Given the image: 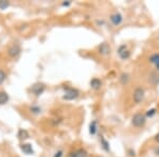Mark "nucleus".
<instances>
[{
    "label": "nucleus",
    "instance_id": "obj_24",
    "mask_svg": "<svg viewBox=\"0 0 159 157\" xmlns=\"http://www.w3.org/2000/svg\"><path fill=\"white\" fill-rule=\"evenodd\" d=\"M129 156H135L136 154H135V151H132V150H129Z\"/></svg>",
    "mask_w": 159,
    "mask_h": 157
},
{
    "label": "nucleus",
    "instance_id": "obj_10",
    "mask_svg": "<svg viewBox=\"0 0 159 157\" xmlns=\"http://www.w3.org/2000/svg\"><path fill=\"white\" fill-rule=\"evenodd\" d=\"M69 157H87V152L83 149H79V150L72 152Z\"/></svg>",
    "mask_w": 159,
    "mask_h": 157
},
{
    "label": "nucleus",
    "instance_id": "obj_4",
    "mask_svg": "<svg viewBox=\"0 0 159 157\" xmlns=\"http://www.w3.org/2000/svg\"><path fill=\"white\" fill-rule=\"evenodd\" d=\"M118 55L120 56L121 60H127L130 56V51L129 50L126 45H121L118 48Z\"/></svg>",
    "mask_w": 159,
    "mask_h": 157
},
{
    "label": "nucleus",
    "instance_id": "obj_23",
    "mask_svg": "<svg viewBox=\"0 0 159 157\" xmlns=\"http://www.w3.org/2000/svg\"><path fill=\"white\" fill-rule=\"evenodd\" d=\"M154 139H155V140L157 141V142L159 143V133L156 134V135H155V137H154Z\"/></svg>",
    "mask_w": 159,
    "mask_h": 157
},
{
    "label": "nucleus",
    "instance_id": "obj_18",
    "mask_svg": "<svg viewBox=\"0 0 159 157\" xmlns=\"http://www.w3.org/2000/svg\"><path fill=\"white\" fill-rule=\"evenodd\" d=\"M10 6V2L7 0H0V10H6Z\"/></svg>",
    "mask_w": 159,
    "mask_h": 157
},
{
    "label": "nucleus",
    "instance_id": "obj_8",
    "mask_svg": "<svg viewBox=\"0 0 159 157\" xmlns=\"http://www.w3.org/2000/svg\"><path fill=\"white\" fill-rule=\"evenodd\" d=\"M20 51H21V49L18 45H13L11 48L9 49V55L10 56H17L20 53Z\"/></svg>",
    "mask_w": 159,
    "mask_h": 157
},
{
    "label": "nucleus",
    "instance_id": "obj_3",
    "mask_svg": "<svg viewBox=\"0 0 159 157\" xmlns=\"http://www.w3.org/2000/svg\"><path fill=\"white\" fill-rule=\"evenodd\" d=\"M66 94L63 97L64 100H74L79 97V91L74 88H70V87H65Z\"/></svg>",
    "mask_w": 159,
    "mask_h": 157
},
{
    "label": "nucleus",
    "instance_id": "obj_27",
    "mask_svg": "<svg viewBox=\"0 0 159 157\" xmlns=\"http://www.w3.org/2000/svg\"><path fill=\"white\" fill-rule=\"evenodd\" d=\"M156 68H157V70H159V63L157 64V65H156Z\"/></svg>",
    "mask_w": 159,
    "mask_h": 157
},
{
    "label": "nucleus",
    "instance_id": "obj_19",
    "mask_svg": "<svg viewBox=\"0 0 159 157\" xmlns=\"http://www.w3.org/2000/svg\"><path fill=\"white\" fill-rule=\"evenodd\" d=\"M156 114V109H148L147 113H145V117H153L154 115Z\"/></svg>",
    "mask_w": 159,
    "mask_h": 157
},
{
    "label": "nucleus",
    "instance_id": "obj_5",
    "mask_svg": "<svg viewBox=\"0 0 159 157\" xmlns=\"http://www.w3.org/2000/svg\"><path fill=\"white\" fill-rule=\"evenodd\" d=\"M45 88H46L45 84H43V83H35L32 87H31V91H32L33 94L35 95V96H40V95H42L43 92V90H45Z\"/></svg>",
    "mask_w": 159,
    "mask_h": 157
},
{
    "label": "nucleus",
    "instance_id": "obj_21",
    "mask_svg": "<svg viewBox=\"0 0 159 157\" xmlns=\"http://www.w3.org/2000/svg\"><path fill=\"white\" fill-rule=\"evenodd\" d=\"M7 76H6V72L2 70H0V85H1L2 83L4 82V80H6Z\"/></svg>",
    "mask_w": 159,
    "mask_h": 157
},
{
    "label": "nucleus",
    "instance_id": "obj_13",
    "mask_svg": "<svg viewBox=\"0 0 159 157\" xmlns=\"http://www.w3.org/2000/svg\"><path fill=\"white\" fill-rule=\"evenodd\" d=\"M100 141H101L102 148H103L106 152H109V151H110V149H109V143L107 142L106 140H105L103 136H100Z\"/></svg>",
    "mask_w": 159,
    "mask_h": 157
},
{
    "label": "nucleus",
    "instance_id": "obj_12",
    "mask_svg": "<svg viewBox=\"0 0 159 157\" xmlns=\"http://www.w3.org/2000/svg\"><path fill=\"white\" fill-rule=\"evenodd\" d=\"M9 101V95L4 91H0V105H3Z\"/></svg>",
    "mask_w": 159,
    "mask_h": 157
},
{
    "label": "nucleus",
    "instance_id": "obj_11",
    "mask_svg": "<svg viewBox=\"0 0 159 157\" xmlns=\"http://www.w3.org/2000/svg\"><path fill=\"white\" fill-rule=\"evenodd\" d=\"M90 86H91L92 89H94V90H99V89L101 88V86H102V82L100 81L99 79L94 78V79H92L90 81Z\"/></svg>",
    "mask_w": 159,
    "mask_h": 157
},
{
    "label": "nucleus",
    "instance_id": "obj_20",
    "mask_svg": "<svg viewBox=\"0 0 159 157\" xmlns=\"http://www.w3.org/2000/svg\"><path fill=\"white\" fill-rule=\"evenodd\" d=\"M31 112L33 113V114H38V113H40L42 112V109H40V107H38V106H32L30 109Z\"/></svg>",
    "mask_w": 159,
    "mask_h": 157
},
{
    "label": "nucleus",
    "instance_id": "obj_7",
    "mask_svg": "<svg viewBox=\"0 0 159 157\" xmlns=\"http://www.w3.org/2000/svg\"><path fill=\"white\" fill-rule=\"evenodd\" d=\"M110 51H111V49H110L108 44L102 43L101 45L99 46V52L101 53L102 55H108L110 53Z\"/></svg>",
    "mask_w": 159,
    "mask_h": 157
},
{
    "label": "nucleus",
    "instance_id": "obj_9",
    "mask_svg": "<svg viewBox=\"0 0 159 157\" xmlns=\"http://www.w3.org/2000/svg\"><path fill=\"white\" fill-rule=\"evenodd\" d=\"M20 148H21L22 152H24L25 154H27V155H32V154L34 153L32 145H29V143H25V145H20Z\"/></svg>",
    "mask_w": 159,
    "mask_h": 157
},
{
    "label": "nucleus",
    "instance_id": "obj_14",
    "mask_svg": "<svg viewBox=\"0 0 159 157\" xmlns=\"http://www.w3.org/2000/svg\"><path fill=\"white\" fill-rule=\"evenodd\" d=\"M150 62L152 64H154V65H157V64L159 63V53H155V54H153V55H151L150 56Z\"/></svg>",
    "mask_w": 159,
    "mask_h": 157
},
{
    "label": "nucleus",
    "instance_id": "obj_15",
    "mask_svg": "<svg viewBox=\"0 0 159 157\" xmlns=\"http://www.w3.org/2000/svg\"><path fill=\"white\" fill-rule=\"evenodd\" d=\"M89 133H90L91 135H94V134L97 133V121L96 120L92 121L90 123V125H89Z\"/></svg>",
    "mask_w": 159,
    "mask_h": 157
},
{
    "label": "nucleus",
    "instance_id": "obj_17",
    "mask_svg": "<svg viewBox=\"0 0 159 157\" xmlns=\"http://www.w3.org/2000/svg\"><path fill=\"white\" fill-rule=\"evenodd\" d=\"M18 138L19 139H27V138H29V133H28L25 130H19Z\"/></svg>",
    "mask_w": 159,
    "mask_h": 157
},
{
    "label": "nucleus",
    "instance_id": "obj_1",
    "mask_svg": "<svg viewBox=\"0 0 159 157\" xmlns=\"http://www.w3.org/2000/svg\"><path fill=\"white\" fill-rule=\"evenodd\" d=\"M147 122V117L142 114H136L132 118V124L136 127H141Z\"/></svg>",
    "mask_w": 159,
    "mask_h": 157
},
{
    "label": "nucleus",
    "instance_id": "obj_16",
    "mask_svg": "<svg viewBox=\"0 0 159 157\" xmlns=\"http://www.w3.org/2000/svg\"><path fill=\"white\" fill-rule=\"evenodd\" d=\"M129 81V76L127 73H122L121 76H120V82H121V84L125 85L127 84Z\"/></svg>",
    "mask_w": 159,
    "mask_h": 157
},
{
    "label": "nucleus",
    "instance_id": "obj_2",
    "mask_svg": "<svg viewBox=\"0 0 159 157\" xmlns=\"http://www.w3.org/2000/svg\"><path fill=\"white\" fill-rule=\"evenodd\" d=\"M133 99H134V102L136 104L141 103L142 100L144 99V90L141 87H137L134 90V94H133Z\"/></svg>",
    "mask_w": 159,
    "mask_h": 157
},
{
    "label": "nucleus",
    "instance_id": "obj_6",
    "mask_svg": "<svg viewBox=\"0 0 159 157\" xmlns=\"http://www.w3.org/2000/svg\"><path fill=\"white\" fill-rule=\"evenodd\" d=\"M109 19L114 25H119L123 21V17L120 13H115V14H112Z\"/></svg>",
    "mask_w": 159,
    "mask_h": 157
},
{
    "label": "nucleus",
    "instance_id": "obj_25",
    "mask_svg": "<svg viewBox=\"0 0 159 157\" xmlns=\"http://www.w3.org/2000/svg\"><path fill=\"white\" fill-rule=\"evenodd\" d=\"M71 3V1H67V2H64V3H63V6L64 7H67V6H69V4H70Z\"/></svg>",
    "mask_w": 159,
    "mask_h": 157
},
{
    "label": "nucleus",
    "instance_id": "obj_26",
    "mask_svg": "<svg viewBox=\"0 0 159 157\" xmlns=\"http://www.w3.org/2000/svg\"><path fill=\"white\" fill-rule=\"evenodd\" d=\"M155 153L159 156V148H156V149H155Z\"/></svg>",
    "mask_w": 159,
    "mask_h": 157
},
{
    "label": "nucleus",
    "instance_id": "obj_22",
    "mask_svg": "<svg viewBox=\"0 0 159 157\" xmlns=\"http://www.w3.org/2000/svg\"><path fill=\"white\" fill-rule=\"evenodd\" d=\"M61 156H63V151H58V152H56L55 155H54V157H61Z\"/></svg>",
    "mask_w": 159,
    "mask_h": 157
}]
</instances>
